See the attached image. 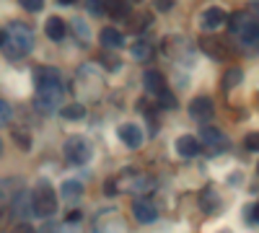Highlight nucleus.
Returning <instances> with one entry per match:
<instances>
[{
    "label": "nucleus",
    "instance_id": "nucleus-1",
    "mask_svg": "<svg viewBox=\"0 0 259 233\" xmlns=\"http://www.w3.org/2000/svg\"><path fill=\"white\" fill-rule=\"evenodd\" d=\"M62 80H36L34 107L41 114H55L62 109Z\"/></svg>",
    "mask_w": 259,
    "mask_h": 233
},
{
    "label": "nucleus",
    "instance_id": "nucleus-2",
    "mask_svg": "<svg viewBox=\"0 0 259 233\" xmlns=\"http://www.w3.org/2000/svg\"><path fill=\"white\" fill-rule=\"evenodd\" d=\"M6 39H3V52L11 57V60H18V57H24L31 52L34 47V36L26 26H21V24H11L6 31Z\"/></svg>",
    "mask_w": 259,
    "mask_h": 233
},
{
    "label": "nucleus",
    "instance_id": "nucleus-3",
    "mask_svg": "<svg viewBox=\"0 0 259 233\" xmlns=\"http://www.w3.org/2000/svg\"><path fill=\"white\" fill-rule=\"evenodd\" d=\"M31 213L39 218H52L57 213V195L50 181H39L31 192Z\"/></svg>",
    "mask_w": 259,
    "mask_h": 233
},
{
    "label": "nucleus",
    "instance_id": "nucleus-4",
    "mask_svg": "<svg viewBox=\"0 0 259 233\" xmlns=\"http://www.w3.org/2000/svg\"><path fill=\"white\" fill-rule=\"evenodd\" d=\"M65 156H68V161L75 163V166L89 163L91 161V143L80 135H73V137L65 140Z\"/></svg>",
    "mask_w": 259,
    "mask_h": 233
},
{
    "label": "nucleus",
    "instance_id": "nucleus-5",
    "mask_svg": "<svg viewBox=\"0 0 259 233\" xmlns=\"http://www.w3.org/2000/svg\"><path fill=\"white\" fill-rule=\"evenodd\" d=\"M133 215H135L138 223H153L158 218V210H156V205L150 202L148 197H138L133 202Z\"/></svg>",
    "mask_w": 259,
    "mask_h": 233
},
{
    "label": "nucleus",
    "instance_id": "nucleus-6",
    "mask_svg": "<svg viewBox=\"0 0 259 233\" xmlns=\"http://www.w3.org/2000/svg\"><path fill=\"white\" fill-rule=\"evenodd\" d=\"M153 187H156L153 176H148V174H135L133 179L124 184V192H133V195H143V197H145V195L153 192Z\"/></svg>",
    "mask_w": 259,
    "mask_h": 233
},
{
    "label": "nucleus",
    "instance_id": "nucleus-7",
    "mask_svg": "<svg viewBox=\"0 0 259 233\" xmlns=\"http://www.w3.org/2000/svg\"><path fill=\"white\" fill-rule=\"evenodd\" d=\"M189 114L197 119V122H207L212 114H215V109H212V101L207 99V96H197V99H192L189 101Z\"/></svg>",
    "mask_w": 259,
    "mask_h": 233
},
{
    "label": "nucleus",
    "instance_id": "nucleus-8",
    "mask_svg": "<svg viewBox=\"0 0 259 233\" xmlns=\"http://www.w3.org/2000/svg\"><path fill=\"white\" fill-rule=\"evenodd\" d=\"M11 210H13V218H26V215H31V195L29 192H16L13 195V200H11Z\"/></svg>",
    "mask_w": 259,
    "mask_h": 233
},
{
    "label": "nucleus",
    "instance_id": "nucleus-9",
    "mask_svg": "<svg viewBox=\"0 0 259 233\" xmlns=\"http://www.w3.org/2000/svg\"><path fill=\"white\" fill-rule=\"evenodd\" d=\"M119 140H122L127 148H133V151H135V148H140V143H143V130H140L138 124H133V122L122 124V127H119Z\"/></svg>",
    "mask_w": 259,
    "mask_h": 233
},
{
    "label": "nucleus",
    "instance_id": "nucleus-10",
    "mask_svg": "<svg viewBox=\"0 0 259 233\" xmlns=\"http://www.w3.org/2000/svg\"><path fill=\"white\" fill-rule=\"evenodd\" d=\"M226 11H221V8H207L205 13H202V29L205 31H215V29H221L223 24H226Z\"/></svg>",
    "mask_w": 259,
    "mask_h": 233
},
{
    "label": "nucleus",
    "instance_id": "nucleus-11",
    "mask_svg": "<svg viewBox=\"0 0 259 233\" xmlns=\"http://www.w3.org/2000/svg\"><path fill=\"white\" fill-rule=\"evenodd\" d=\"M200 47H202L205 55H210V57H215V60H226V57H228L226 44H223L221 39H215V36H202V39H200Z\"/></svg>",
    "mask_w": 259,
    "mask_h": 233
},
{
    "label": "nucleus",
    "instance_id": "nucleus-12",
    "mask_svg": "<svg viewBox=\"0 0 259 233\" xmlns=\"http://www.w3.org/2000/svg\"><path fill=\"white\" fill-rule=\"evenodd\" d=\"M177 153H179L182 158H194V156L200 153V143H197V137L182 135V137L177 140Z\"/></svg>",
    "mask_w": 259,
    "mask_h": 233
},
{
    "label": "nucleus",
    "instance_id": "nucleus-13",
    "mask_svg": "<svg viewBox=\"0 0 259 233\" xmlns=\"http://www.w3.org/2000/svg\"><path fill=\"white\" fill-rule=\"evenodd\" d=\"M99 39H101V44H104L106 50H119V47L124 44V36H122V34L117 31V29H112V26L101 29Z\"/></svg>",
    "mask_w": 259,
    "mask_h": 233
},
{
    "label": "nucleus",
    "instance_id": "nucleus-14",
    "mask_svg": "<svg viewBox=\"0 0 259 233\" xmlns=\"http://www.w3.org/2000/svg\"><path fill=\"white\" fill-rule=\"evenodd\" d=\"M143 86H145V91H150V94H161V91L166 88V80H163V75H161L158 70H145Z\"/></svg>",
    "mask_w": 259,
    "mask_h": 233
},
{
    "label": "nucleus",
    "instance_id": "nucleus-15",
    "mask_svg": "<svg viewBox=\"0 0 259 233\" xmlns=\"http://www.w3.org/2000/svg\"><path fill=\"white\" fill-rule=\"evenodd\" d=\"M124 21L130 24V26H127L130 31H143V29H148L150 24H153V16L145 13V11H138V13H130Z\"/></svg>",
    "mask_w": 259,
    "mask_h": 233
},
{
    "label": "nucleus",
    "instance_id": "nucleus-16",
    "mask_svg": "<svg viewBox=\"0 0 259 233\" xmlns=\"http://www.w3.org/2000/svg\"><path fill=\"white\" fill-rule=\"evenodd\" d=\"M45 31H47L50 39L60 41V39L65 36V31H68V26H65V21H62L60 16H50V18H47V24H45Z\"/></svg>",
    "mask_w": 259,
    "mask_h": 233
},
{
    "label": "nucleus",
    "instance_id": "nucleus-17",
    "mask_svg": "<svg viewBox=\"0 0 259 233\" xmlns=\"http://www.w3.org/2000/svg\"><path fill=\"white\" fill-rule=\"evenodd\" d=\"M200 202H202V207H205V213H210V215H215L221 210V197L215 195V189L212 187H207V189H202V195H200Z\"/></svg>",
    "mask_w": 259,
    "mask_h": 233
},
{
    "label": "nucleus",
    "instance_id": "nucleus-18",
    "mask_svg": "<svg viewBox=\"0 0 259 233\" xmlns=\"http://www.w3.org/2000/svg\"><path fill=\"white\" fill-rule=\"evenodd\" d=\"M96 233H127V225L119 215H112V218H106L96 225Z\"/></svg>",
    "mask_w": 259,
    "mask_h": 233
},
{
    "label": "nucleus",
    "instance_id": "nucleus-19",
    "mask_svg": "<svg viewBox=\"0 0 259 233\" xmlns=\"http://www.w3.org/2000/svg\"><path fill=\"white\" fill-rule=\"evenodd\" d=\"M200 135H202V140H205V145L207 148H223L226 145V137L215 130V127H200Z\"/></svg>",
    "mask_w": 259,
    "mask_h": 233
},
{
    "label": "nucleus",
    "instance_id": "nucleus-20",
    "mask_svg": "<svg viewBox=\"0 0 259 233\" xmlns=\"http://www.w3.org/2000/svg\"><path fill=\"white\" fill-rule=\"evenodd\" d=\"M83 197V184L80 181H65L62 184V200L65 202H78Z\"/></svg>",
    "mask_w": 259,
    "mask_h": 233
},
{
    "label": "nucleus",
    "instance_id": "nucleus-21",
    "mask_svg": "<svg viewBox=\"0 0 259 233\" xmlns=\"http://www.w3.org/2000/svg\"><path fill=\"white\" fill-rule=\"evenodd\" d=\"M226 21H228V29L239 34V31H241V29H244V26L249 24L251 18H249V13H246V11H236V13H231V16H228Z\"/></svg>",
    "mask_w": 259,
    "mask_h": 233
},
{
    "label": "nucleus",
    "instance_id": "nucleus-22",
    "mask_svg": "<svg viewBox=\"0 0 259 233\" xmlns=\"http://www.w3.org/2000/svg\"><path fill=\"white\" fill-rule=\"evenodd\" d=\"M13 184H16L13 179H0V210L13 200V189H11Z\"/></svg>",
    "mask_w": 259,
    "mask_h": 233
},
{
    "label": "nucleus",
    "instance_id": "nucleus-23",
    "mask_svg": "<svg viewBox=\"0 0 259 233\" xmlns=\"http://www.w3.org/2000/svg\"><path fill=\"white\" fill-rule=\"evenodd\" d=\"M241 78H244V73L239 70V68H231L226 75H223V88L226 91H231V88H236L241 83Z\"/></svg>",
    "mask_w": 259,
    "mask_h": 233
},
{
    "label": "nucleus",
    "instance_id": "nucleus-24",
    "mask_svg": "<svg viewBox=\"0 0 259 233\" xmlns=\"http://www.w3.org/2000/svg\"><path fill=\"white\" fill-rule=\"evenodd\" d=\"M133 57L140 60V62H145V60L153 57V47L145 44V41H135V44H133Z\"/></svg>",
    "mask_w": 259,
    "mask_h": 233
},
{
    "label": "nucleus",
    "instance_id": "nucleus-25",
    "mask_svg": "<svg viewBox=\"0 0 259 233\" xmlns=\"http://www.w3.org/2000/svg\"><path fill=\"white\" fill-rule=\"evenodd\" d=\"M104 11L109 13L112 18H127L130 13H133V8H130L127 3H109V6H106Z\"/></svg>",
    "mask_w": 259,
    "mask_h": 233
},
{
    "label": "nucleus",
    "instance_id": "nucleus-26",
    "mask_svg": "<svg viewBox=\"0 0 259 233\" xmlns=\"http://www.w3.org/2000/svg\"><path fill=\"white\" fill-rule=\"evenodd\" d=\"M65 119H83L85 117V107L83 104H70V107H62L60 109Z\"/></svg>",
    "mask_w": 259,
    "mask_h": 233
},
{
    "label": "nucleus",
    "instance_id": "nucleus-27",
    "mask_svg": "<svg viewBox=\"0 0 259 233\" xmlns=\"http://www.w3.org/2000/svg\"><path fill=\"white\" fill-rule=\"evenodd\" d=\"M239 34H241V39H244V44H256V21L251 18Z\"/></svg>",
    "mask_w": 259,
    "mask_h": 233
},
{
    "label": "nucleus",
    "instance_id": "nucleus-28",
    "mask_svg": "<svg viewBox=\"0 0 259 233\" xmlns=\"http://www.w3.org/2000/svg\"><path fill=\"white\" fill-rule=\"evenodd\" d=\"M34 80H62V75L55 68H41L34 73Z\"/></svg>",
    "mask_w": 259,
    "mask_h": 233
},
{
    "label": "nucleus",
    "instance_id": "nucleus-29",
    "mask_svg": "<svg viewBox=\"0 0 259 233\" xmlns=\"http://www.w3.org/2000/svg\"><path fill=\"white\" fill-rule=\"evenodd\" d=\"M13 140L18 143L21 151H31V137H29V132H24V130H13Z\"/></svg>",
    "mask_w": 259,
    "mask_h": 233
},
{
    "label": "nucleus",
    "instance_id": "nucleus-30",
    "mask_svg": "<svg viewBox=\"0 0 259 233\" xmlns=\"http://www.w3.org/2000/svg\"><path fill=\"white\" fill-rule=\"evenodd\" d=\"M158 99H161V104H163L166 109H177V96L171 94L168 88H163V91L158 94Z\"/></svg>",
    "mask_w": 259,
    "mask_h": 233
},
{
    "label": "nucleus",
    "instance_id": "nucleus-31",
    "mask_svg": "<svg viewBox=\"0 0 259 233\" xmlns=\"http://www.w3.org/2000/svg\"><path fill=\"white\" fill-rule=\"evenodd\" d=\"M57 233H83V225H80V223H73V220H65V223L57 228Z\"/></svg>",
    "mask_w": 259,
    "mask_h": 233
},
{
    "label": "nucleus",
    "instance_id": "nucleus-32",
    "mask_svg": "<svg viewBox=\"0 0 259 233\" xmlns=\"http://www.w3.org/2000/svg\"><path fill=\"white\" fill-rule=\"evenodd\" d=\"M8 122H11V107H8V101L0 99V127L8 124Z\"/></svg>",
    "mask_w": 259,
    "mask_h": 233
},
{
    "label": "nucleus",
    "instance_id": "nucleus-33",
    "mask_svg": "<svg viewBox=\"0 0 259 233\" xmlns=\"http://www.w3.org/2000/svg\"><path fill=\"white\" fill-rule=\"evenodd\" d=\"M244 220L249 225H256V205H246L244 207Z\"/></svg>",
    "mask_w": 259,
    "mask_h": 233
},
{
    "label": "nucleus",
    "instance_id": "nucleus-34",
    "mask_svg": "<svg viewBox=\"0 0 259 233\" xmlns=\"http://www.w3.org/2000/svg\"><path fill=\"white\" fill-rule=\"evenodd\" d=\"M244 145H246V151L254 153V151H256V145H259V135H256V132H249L246 140H244Z\"/></svg>",
    "mask_w": 259,
    "mask_h": 233
},
{
    "label": "nucleus",
    "instance_id": "nucleus-35",
    "mask_svg": "<svg viewBox=\"0 0 259 233\" xmlns=\"http://www.w3.org/2000/svg\"><path fill=\"white\" fill-rule=\"evenodd\" d=\"M21 6H24L26 11H31V13H36V11H41V0H21Z\"/></svg>",
    "mask_w": 259,
    "mask_h": 233
},
{
    "label": "nucleus",
    "instance_id": "nucleus-36",
    "mask_svg": "<svg viewBox=\"0 0 259 233\" xmlns=\"http://www.w3.org/2000/svg\"><path fill=\"white\" fill-rule=\"evenodd\" d=\"M8 233H34V228H31L29 223H18V225H13Z\"/></svg>",
    "mask_w": 259,
    "mask_h": 233
},
{
    "label": "nucleus",
    "instance_id": "nucleus-37",
    "mask_svg": "<svg viewBox=\"0 0 259 233\" xmlns=\"http://www.w3.org/2000/svg\"><path fill=\"white\" fill-rule=\"evenodd\" d=\"M75 34H78L80 39H89V26H85L83 21H75Z\"/></svg>",
    "mask_w": 259,
    "mask_h": 233
},
{
    "label": "nucleus",
    "instance_id": "nucleus-38",
    "mask_svg": "<svg viewBox=\"0 0 259 233\" xmlns=\"http://www.w3.org/2000/svg\"><path fill=\"white\" fill-rule=\"evenodd\" d=\"M168 8H171L168 0H161V3H158V11H168Z\"/></svg>",
    "mask_w": 259,
    "mask_h": 233
},
{
    "label": "nucleus",
    "instance_id": "nucleus-39",
    "mask_svg": "<svg viewBox=\"0 0 259 233\" xmlns=\"http://www.w3.org/2000/svg\"><path fill=\"white\" fill-rule=\"evenodd\" d=\"M3 39H6V34H3V31H0V47H3Z\"/></svg>",
    "mask_w": 259,
    "mask_h": 233
},
{
    "label": "nucleus",
    "instance_id": "nucleus-40",
    "mask_svg": "<svg viewBox=\"0 0 259 233\" xmlns=\"http://www.w3.org/2000/svg\"><path fill=\"white\" fill-rule=\"evenodd\" d=\"M0 153H3V143H0Z\"/></svg>",
    "mask_w": 259,
    "mask_h": 233
}]
</instances>
